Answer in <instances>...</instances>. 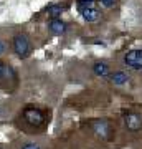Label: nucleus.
Here are the masks:
<instances>
[{"mask_svg":"<svg viewBox=\"0 0 142 149\" xmlns=\"http://www.w3.org/2000/svg\"><path fill=\"white\" fill-rule=\"evenodd\" d=\"M78 12L86 22H98L101 17L99 8L96 7V0H78Z\"/></svg>","mask_w":142,"mask_h":149,"instance_id":"f257e3e1","label":"nucleus"},{"mask_svg":"<svg viewBox=\"0 0 142 149\" xmlns=\"http://www.w3.org/2000/svg\"><path fill=\"white\" fill-rule=\"evenodd\" d=\"M12 47H13V52L18 58H26L28 55L32 53V43L28 40L26 35L23 33H17L13 40H12Z\"/></svg>","mask_w":142,"mask_h":149,"instance_id":"f03ea898","label":"nucleus"},{"mask_svg":"<svg viewBox=\"0 0 142 149\" xmlns=\"http://www.w3.org/2000/svg\"><path fill=\"white\" fill-rule=\"evenodd\" d=\"M124 65L131 70H142V48H136V50H129L124 55Z\"/></svg>","mask_w":142,"mask_h":149,"instance_id":"7ed1b4c3","label":"nucleus"},{"mask_svg":"<svg viewBox=\"0 0 142 149\" xmlns=\"http://www.w3.org/2000/svg\"><path fill=\"white\" fill-rule=\"evenodd\" d=\"M23 118H25V121L30 126H35V128L42 126L43 123H45V114H43V111H40L37 108H28V109H25Z\"/></svg>","mask_w":142,"mask_h":149,"instance_id":"20e7f679","label":"nucleus"},{"mask_svg":"<svg viewBox=\"0 0 142 149\" xmlns=\"http://www.w3.org/2000/svg\"><path fill=\"white\" fill-rule=\"evenodd\" d=\"M124 124L129 131H139L142 128V114H139V113L124 114Z\"/></svg>","mask_w":142,"mask_h":149,"instance_id":"39448f33","label":"nucleus"},{"mask_svg":"<svg viewBox=\"0 0 142 149\" xmlns=\"http://www.w3.org/2000/svg\"><path fill=\"white\" fill-rule=\"evenodd\" d=\"M93 129H94V133L99 136L101 139H109L111 136V126L109 123L104 121V119H101V121H96L93 124Z\"/></svg>","mask_w":142,"mask_h":149,"instance_id":"423d86ee","label":"nucleus"},{"mask_svg":"<svg viewBox=\"0 0 142 149\" xmlns=\"http://www.w3.org/2000/svg\"><path fill=\"white\" fill-rule=\"evenodd\" d=\"M66 30H68V25H66L61 18H53V20L50 22V32H51L53 35H63Z\"/></svg>","mask_w":142,"mask_h":149,"instance_id":"0eeeda50","label":"nucleus"},{"mask_svg":"<svg viewBox=\"0 0 142 149\" xmlns=\"http://www.w3.org/2000/svg\"><path fill=\"white\" fill-rule=\"evenodd\" d=\"M111 81L114 83V85H126L127 81H129V74L126 71H116V73L111 74Z\"/></svg>","mask_w":142,"mask_h":149,"instance_id":"6e6552de","label":"nucleus"},{"mask_svg":"<svg viewBox=\"0 0 142 149\" xmlns=\"http://www.w3.org/2000/svg\"><path fill=\"white\" fill-rule=\"evenodd\" d=\"M93 71H94V74L104 78V76L109 74V66H107L104 61H98V63H94V66H93Z\"/></svg>","mask_w":142,"mask_h":149,"instance_id":"1a4fd4ad","label":"nucleus"},{"mask_svg":"<svg viewBox=\"0 0 142 149\" xmlns=\"http://www.w3.org/2000/svg\"><path fill=\"white\" fill-rule=\"evenodd\" d=\"M63 5H60V3H55V5H50L46 8V12H48V15L51 17V20L53 18H60L61 17V13H63Z\"/></svg>","mask_w":142,"mask_h":149,"instance_id":"9d476101","label":"nucleus"},{"mask_svg":"<svg viewBox=\"0 0 142 149\" xmlns=\"http://www.w3.org/2000/svg\"><path fill=\"white\" fill-rule=\"evenodd\" d=\"M114 2H116V0H101V5L106 7V8H109V7L114 5Z\"/></svg>","mask_w":142,"mask_h":149,"instance_id":"9b49d317","label":"nucleus"},{"mask_svg":"<svg viewBox=\"0 0 142 149\" xmlns=\"http://www.w3.org/2000/svg\"><path fill=\"white\" fill-rule=\"evenodd\" d=\"M21 149H42V146H40V144L32 143V144H26V146H23Z\"/></svg>","mask_w":142,"mask_h":149,"instance_id":"f8f14e48","label":"nucleus"},{"mask_svg":"<svg viewBox=\"0 0 142 149\" xmlns=\"http://www.w3.org/2000/svg\"><path fill=\"white\" fill-rule=\"evenodd\" d=\"M5 50H7V45H5L3 42H2V40H0V55L5 53Z\"/></svg>","mask_w":142,"mask_h":149,"instance_id":"ddd939ff","label":"nucleus"},{"mask_svg":"<svg viewBox=\"0 0 142 149\" xmlns=\"http://www.w3.org/2000/svg\"><path fill=\"white\" fill-rule=\"evenodd\" d=\"M3 71H5V66H3V63H2V61H0V76L3 74Z\"/></svg>","mask_w":142,"mask_h":149,"instance_id":"4468645a","label":"nucleus"}]
</instances>
